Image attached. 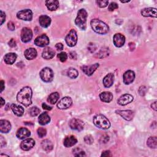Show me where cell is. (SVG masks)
<instances>
[{"label": "cell", "mask_w": 157, "mask_h": 157, "mask_svg": "<svg viewBox=\"0 0 157 157\" xmlns=\"http://www.w3.org/2000/svg\"><path fill=\"white\" fill-rule=\"evenodd\" d=\"M133 100V96L129 94H124L121 96L118 99V104L120 105H125L130 102H131Z\"/></svg>", "instance_id": "cell-14"}, {"label": "cell", "mask_w": 157, "mask_h": 157, "mask_svg": "<svg viewBox=\"0 0 157 157\" xmlns=\"http://www.w3.org/2000/svg\"><path fill=\"white\" fill-rule=\"evenodd\" d=\"M31 135V132L29 129L26 128H21L17 131L16 136L20 139H24L26 137H29Z\"/></svg>", "instance_id": "cell-19"}, {"label": "cell", "mask_w": 157, "mask_h": 157, "mask_svg": "<svg viewBox=\"0 0 157 157\" xmlns=\"http://www.w3.org/2000/svg\"><path fill=\"white\" fill-rule=\"evenodd\" d=\"M77 142V139L74 136H67L64 140L63 144L66 147H71L74 146Z\"/></svg>", "instance_id": "cell-24"}, {"label": "cell", "mask_w": 157, "mask_h": 157, "mask_svg": "<svg viewBox=\"0 0 157 157\" xmlns=\"http://www.w3.org/2000/svg\"><path fill=\"white\" fill-rule=\"evenodd\" d=\"M116 112L128 121L132 120L134 115V112L132 110H117Z\"/></svg>", "instance_id": "cell-18"}, {"label": "cell", "mask_w": 157, "mask_h": 157, "mask_svg": "<svg viewBox=\"0 0 157 157\" xmlns=\"http://www.w3.org/2000/svg\"><path fill=\"white\" fill-rule=\"evenodd\" d=\"M129 2V1H121V2H122V3H125V2Z\"/></svg>", "instance_id": "cell-55"}, {"label": "cell", "mask_w": 157, "mask_h": 157, "mask_svg": "<svg viewBox=\"0 0 157 157\" xmlns=\"http://www.w3.org/2000/svg\"><path fill=\"white\" fill-rule=\"evenodd\" d=\"M9 45L11 47H14L16 46V42L13 39H12L9 42Z\"/></svg>", "instance_id": "cell-48"}, {"label": "cell", "mask_w": 157, "mask_h": 157, "mask_svg": "<svg viewBox=\"0 0 157 157\" xmlns=\"http://www.w3.org/2000/svg\"><path fill=\"white\" fill-rule=\"evenodd\" d=\"M118 7V4L115 2H112L109 5V7H108V10L109 11H113L115 9H117Z\"/></svg>", "instance_id": "cell-41"}, {"label": "cell", "mask_w": 157, "mask_h": 157, "mask_svg": "<svg viewBox=\"0 0 157 157\" xmlns=\"http://www.w3.org/2000/svg\"><path fill=\"white\" fill-rule=\"evenodd\" d=\"M42 108H43L44 109L47 110H52V107L46 104L45 103H43L42 105Z\"/></svg>", "instance_id": "cell-50"}, {"label": "cell", "mask_w": 157, "mask_h": 157, "mask_svg": "<svg viewBox=\"0 0 157 157\" xmlns=\"http://www.w3.org/2000/svg\"><path fill=\"white\" fill-rule=\"evenodd\" d=\"M135 78V74L132 71L129 70L123 74V82L126 85H129L133 82Z\"/></svg>", "instance_id": "cell-15"}, {"label": "cell", "mask_w": 157, "mask_h": 157, "mask_svg": "<svg viewBox=\"0 0 157 157\" xmlns=\"http://www.w3.org/2000/svg\"><path fill=\"white\" fill-rule=\"evenodd\" d=\"M0 83H1V90H0V92L1 93V92L4 90V82L3 80H1Z\"/></svg>", "instance_id": "cell-53"}, {"label": "cell", "mask_w": 157, "mask_h": 157, "mask_svg": "<svg viewBox=\"0 0 157 157\" xmlns=\"http://www.w3.org/2000/svg\"><path fill=\"white\" fill-rule=\"evenodd\" d=\"M37 134H38L39 137L40 138H42L44 136H45V135L47 134V131H46V129L45 128L40 127V128L37 129Z\"/></svg>", "instance_id": "cell-37"}, {"label": "cell", "mask_w": 157, "mask_h": 157, "mask_svg": "<svg viewBox=\"0 0 157 157\" xmlns=\"http://www.w3.org/2000/svg\"><path fill=\"white\" fill-rule=\"evenodd\" d=\"M147 145L151 148H156L157 147V138L156 137H150L147 142Z\"/></svg>", "instance_id": "cell-33"}, {"label": "cell", "mask_w": 157, "mask_h": 157, "mask_svg": "<svg viewBox=\"0 0 157 157\" xmlns=\"http://www.w3.org/2000/svg\"><path fill=\"white\" fill-rule=\"evenodd\" d=\"M41 146H42V148L47 152L50 151L53 149V145L52 142L48 139H45V140H42V143H41Z\"/></svg>", "instance_id": "cell-31"}, {"label": "cell", "mask_w": 157, "mask_h": 157, "mask_svg": "<svg viewBox=\"0 0 157 157\" xmlns=\"http://www.w3.org/2000/svg\"><path fill=\"white\" fill-rule=\"evenodd\" d=\"M112 156V155L109 150H105L103 151L101 154V156Z\"/></svg>", "instance_id": "cell-46"}, {"label": "cell", "mask_w": 157, "mask_h": 157, "mask_svg": "<svg viewBox=\"0 0 157 157\" xmlns=\"http://www.w3.org/2000/svg\"><path fill=\"white\" fill-rule=\"evenodd\" d=\"M39 21L40 25L43 28H47L50 26L51 23V18L45 15L40 16L39 18Z\"/></svg>", "instance_id": "cell-23"}, {"label": "cell", "mask_w": 157, "mask_h": 157, "mask_svg": "<svg viewBox=\"0 0 157 157\" xmlns=\"http://www.w3.org/2000/svg\"><path fill=\"white\" fill-rule=\"evenodd\" d=\"M0 141H1V147H3L4 146L6 145V142L5 139L3 138L2 136H1V137H0Z\"/></svg>", "instance_id": "cell-51"}, {"label": "cell", "mask_w": 157, "mask_h": 157, "mask_svg": "<svg viewBox=\"0 0 157 157\" xmlns=\"http://www.w3.org/2000/svg\"><path fill=\"white\" fill-rule=\"evenodd\" d=\"M29 114L32 116V117H36L37 116L39 112H40V109L37 107H31L29 110Z\"/></svg>", "instance_id": "cell-36"}, {"label": "cell", "mask_w": 157, "mask_h": 157, "mask_svg": "<svg viewBox=\"0 0 157 157\" xmlns=\"http://www.w3.org/2000/svg\"><path fill=\"white\" fill-rule=\"evenodd\" d=\"M11 129V124L6 120H0V131L2 133H7Z\"/></svg>", "instance_id": "cell-20"}, {"label": "cell", "mask_w": 157, "mask_h": 157, "mask_svg": "<svg viewBox=\"0 0 157 157\" xmlns=\"http://www.w3.org/2000/svg\"><path fill=\"white\" fill-rule=\"evenodd\" d=\"M33 37V33L30 28H23L21 32V39L23 42L27 43L29 42Z\"/></svg>", "instance_id": "cell-9"}, {"label": "cell", "mask_w": 157, "mask_h": 157, "mask_svg": "<svg viewBox=\"0 0 157 157\" xmlns=\"http://www.w3.org/2000/svg\"><path fill=\"white\" fill-rule=\"evenodd\" d=\"M100 99L104 102H110L113 99V94L109 91H104L99 94Z\"/></svg>", "instance_id": "cell-27"}, {"label": "cell", "mask_w": 157, "mask_h": 157, "mask_svg": "<svg viewBox=\"0 0 157 157\" xmlns=\"http://www.w3.org/2000/svg\"><path fill=\"white\" fill-rule=\"evenodd\" d=\"M58 58L61 62H65L67 58V55L66 52H61L58 55Z\"/></svg>", "instance_id": "cell-38"}, {"label": "cell", "mask_w": 157, "mask_h": 157, "mask_svg": "<svg viewBox=\"0 0 157 157\" xmlns=\"http://www.w3.org/2000/svg\"><path fill=\"white\" fill-rule=\"evenodd\" d=\"M96 3L99 7L103 8V7H106L108 5L109 2H108V1H97Z\"/></svg>", "instance_id": "cell-40"}, {"label": "cell", "mask_w": 157, "mask_h": 157, "mask_svg": "<svg viewBox=\"0 0 157 157\" xmlns=\"http://www.w3.org/2000/svg\"><path fill=\"white\" fill-rule=\"evenodd\" d=\"M10 108L13 111V113L16 115L18 117H21L23 115L24 113V109L23 107H21L20 105L16 104H12L10 106Z\"/></svg>", "instance_id": "cell-26"}, {"label": "cell", "mask_w": 157, "mask_h": 157, "mask_svg": "<svg viewBox=\"0 0 157 157\" xmlns=\"http://www.w3.org/2000/svg\"><path fill=\"white\" fill-rule=\"evenodd\" d=\"M7 27L9 28V30L10 31H13L15 29V25L13 22L12 21H9L7 24Z\"/></svg>", "instance_id": "cell-44"}, {"label": "cell", "mask_w": 157, "mask_h": 157, "mask_svg": "<svg viewBox=\"0 0 157 157\" xmlns=\"http://www.w3.org/2000/svg\"><path fill=\"white\" fill-rule=\"evenodd\" d=\"M109 136H107V135H104V136H103V137H102L101 138L100 141H101L102 143H106L107 141H109Z\"/></svg>", "instance_id": "cell-45"}, {"label": "cell", "mask_w": 157, "mask_h": 157, "mask_svg": "<svg viewBox=\"0 0 157 157\" xmlns=\"http://www.w3.org/2000/svg\"><path fill=\"white\" fill-rule=\"evenodd\" d=\"M72 104V100L70 97L66 96L63 98L57 104V107L59 109H66L71 107Z\"/></svg>", "instance_id": "cell-10"}, {"label": "cell", "mask_w": 157, "mask_h": 157, "mask_svg": "<svg viewBox=\"0 0 157 157\" xmlns=\"http://www.w3.org/2000/svg\"><path fill=\"white\" fill-rule=\"evenodd\" d=\"M39 75L42 80L45 82H50L53 80V72L50 67H46L43 68L40 71Z\"/></svg>", "instance_id": "cell-5"}, {"label": "cell", "mask_w": 157, "mask_h": 157, "mask_svg": "<svg viewBox=\"0 0 157 157\" xmlns=\"http://www.w3.org/2000/svg\"><path fill=\"white\" fill-rule=\"evenodd\" d=\"M17 17L18 18L25 20L31 21L33 18V12L30 9H24L17 12Z\"/></svg>", "instance_id": "cell-8"}, {"label": "cell", "mask_w": 157, "mask_h": 157, "mask_svg": "<svg viewBox=\"0 0 157 157\" xmlns=\"http://www.w3.org/2000/svg\"><path fill=\"white\" fill-rule=\"evenodd\" d=\"M59 93L58 92H54V93H51L49 95V96L48 97L47 101L49 103H50L52 104H54L59 99Z\"/></svg>", "instance_id": "cell-32"}, {"label": "cell", "mask_w": 157, "mask_h": 157, "mask_svg": "<svg viewBox=\"0 0 157 157\" xmlns=\"http://www.w3.org/2000/svg\"><path fill=\"white\" fill-rule=\"evenodd\" d=\"M114 82V75L112 73L107 74L103 78V84L105 87L109 88L110 87Z\"/></svg>", "instance_id": "cell-21"}, {"label": "cell", "mask_w": 157, "mask_h": 157, "mask_svg": "<svg viewBox=\"0 0 157 157\" xmlns=\"http://www.w3.org/2000/svg\"><path fill=\"white\" fill-rule=\"evenodd\" d=\"M84 141L85 142L86 144L90 145L93 143L94 139L91 135H87L84 137Z\"/></svg>", "instance_id": "cell-39"}, {"label": "cell", "mask_w": 157, "mask_h": 157, "mask_svg": "<svg viewBox=\"0 0 157 157\" xmlns=\"http://www.w3.org/2000/svg\"><path fill=\"white\" fill-rule=\"evenodd\" d=\"M141 14L145 17H154L156 18V9L153 7H148L143 9L141 10Z\"/></svg>", "instance_id": "cell-17"}, {"label": "cell", "mask_w": 157, "mask_h": 157, "mask_svg": "<svg viewBox=\"0 0 157 157\" xmlns=\"http://www.w3.org/2000/svg\"><path fill=\"white\" fill-rule=\"evenodd\" d=\"M69 56L72 59H76L77 58V53L75 52H71L69 53Z\"/></svg>", "instance_id": "cell-47"}, {"label": "cell", "mask_w": 157, "mask_h": 157, "mask_svg": "<svg viewBox=\"0 0 157 157\" xmlns=\"http://www.w3.org/2000/svg\"><path fill=\"white\" fill-rule=\"evenodd\" d=\"M67 76L71 78H75L77 77L78 73V71L74 68H69L67 72Z\"/></svg>", "instance_id": "cell-34"}, {"label": "cell", "mask_w": 157, "mask_h": 157, "mask_svg": "<svg viewBox=\"0 0 157 157\" xmlns=\"http://www.w3.org/2000/svg\"><path fill=\"white\" fill-rule=\"evenodd\" d=\"M34 44L38 47H45L49 44V39L45 34H42L39 36L34 40Z\"/></svg>", "instance_id": "cell-11"}, {"label": "cell", "mask_w": 157, "mask_h": 157, "mask_svg": "<svg viewBox=\"0 0 157 157\" xmlns=\"http://www.w3.org/2000/svg\"><path fill=\"white\" fill-rule=\"evenodd\" d=\"M73 155L75 156H86L85 151L80 148L77 147L73 150Z\"/></svg>", "instance_id": "cell-35"}, {"label": "cell", "mask_w": 157, "mask_h": 157, "mask_svg": "<svg viewBox=\"0 0 157 157\" xmlns=\"http://www.w3.org/2000/svg\"><path fill=\"white\" fill-rule=\"evenodd\" d=\"M94 124L101 129H107L110 126V123L109 120L102 115H97L93 118Z\"/></svg>", "instance_id": "cell-3"}, {"label": "cell", "mask_w": 157, "mask_h": 157, "mask_svg": "<svg viewBox=\"0 0 157 157\" xmlns=\"http://www.w3.org/2000/svg\"><path fill=\"white\" fill-rule=\"evenodd\" d=\"M0 100H1V102H0V106L2 107L3 105L5 104V101L3 99V98L2 97L0 98Z\"/></svg>", "instance_id": "cell-54"}, {"label": "cell", "mask_w": 157, "mask_h": 157, "mask_svg": "<svg viewBox=\"0 0 157 157\" xmlns=\"http://www.w3.org/2000/svg\"><path fill=\"white\" fill-rule=\"evenodd\" d=\"M91 26L96 33L104 34L109 31V26L103 21L98 19H93L90 22Z\"/></svg>", "instance_id": "cell-2"}, {"label": "cell", "mask_w": 157, "mask_h": 157, "mask_svg": "<svg viewBox=\"0 0 157 157\" xmlns=\"http://www.w3.org/2000/svg\"><path fill=\"white\" fill-rule=\"evenodd\" d=\"M0 13H1V25H2L3 24V23L5 21V19H6V14L4 12H2V10L0 11Z\"/></svg>", "instance_id": "cell-43"}, {"label": "cell", "mask_w": 157, "mask_h": 157, "mask_svg": "<svg viewBox=\"0 0 157 157\" xmlns=\"http://www.w3.org/2000/svg\"><path fill=\"white\" fill-rule=\"evenodd\" d=\"M35 145V141L31 138L26 139L21 142L20 147L23 150L28 151L31 149Z\"/></svg>", "instance_id": "cell-12"}, {"label": "cell", "mask_w": 157, "mask_h": 157, "mask_svg": "<svg viewBox=\"0 0 157 157\" xmlns=\"http://www.w3.org/2000/svg\"><path fill=\"white\" fill-rule=\"evenodd\" d=\"M113 40L114 45L117 47H121L124 44L125 37L123 34L120 33H117L113 36Z\"/></svg>", "instance_id": "cell-13"}, {"label": "cell", "mask_w": 157, "mask_h": 157, "mask_svg": "<svg viewBox=\"0 0 157 157\" xmlns=\"http://www.w3.org/2000/svg\"><path fill=\"white\" fill-rule=\"evenodd\" d=\"M47 9L51 11L56 10L59 7V1L57 0H49L45 1Z\"/></svg>", "instance_id": "cell-28"}, {"label": "cell", "mask_w": 157, "mask_h": 157, "mask_svg": "<svg viewBox=\"0 0 157 157\" xmlns=\"http://www.w3.org/2000/svg\"><path fill=\"white\" fill-rule=\"evenodd\" d=\"M98 67H99V64L95 63L94 64L90 65V66H83L82 67V70L86 75L90 76L94 73V72L97 69Z\"/></svg>", "instance_id": "cell-16"}, {"label": "cell", "mask_w": 157, "mask_h": 157, "mask_svg": "<svg viewBox=\"0 0 157 157\" xmlns=\"http://www.w3.org/2000/svg\"><path fill=\"white\" fill-rule=\"evenodd\" d=\"M69 126L72 129L81 131L84 128V123L80 119L73 118L69 123Z\"/></svg>", "instance_id": "cell-7"}, {"label": "cell", "mask_w": 157, "mask_h": 157, "mask_svg": "<svg viewBox=\"0 0 157 157\" xmlns=\"http://www.w3.org/2000/svg\"><path fill=\"white\" fill-rule=\"evenodd\" d=\"M86 18H87L86 11L83 9H80L77 13V17L75 20V23L77 26H78L82 30H85L86 29Z\"/></svg>", "instance_id": "cell-4"}, {"label": "cell", "mask_w": 157, "mask_h": 157, "mask_svg": "<svg viewBox=\"0 0 157 157\" xmlns=\"http://www.w3.org/2000/svg\"><path fill=\"white\" fill-rule=\"evenodd\" d=\"M50 121V117L47 112L41 113L39 117V123L41 125H45Z\"/></svg>", "instance_id": "cell-29"}, {"label": "cell", "mask_w": 157, "mask_h": 157, "mask_svg": "<svg viewBox=\"0 0 157 157\" xmlns=\"http://www.w3.org/2000/svg\"><path fill=\"white\" fill-rule=\"evenodd\" d=\"M17 59V55L14 53H9L4 56V61L7 64H12Z\"/></svg>", "instance_id": "cell-30"}, {"label": "cell", "mask_w": 157, "mask_h": 157, "mask_svg": "<svg viewBox=\"0 0 157 157\" xmlns=\"http://www.w3.org/2000/svg\"><path fill=\"white\" fill-rule=\"evenodd\" d=\"M32 90L29 86L23 88L17 95V100L25 106H28L32 103Z\"/></svg>", "instance_id": "cell-1"}, {"label": "cell", "mask_w": 157, "mask_h": 157, "mask_svg": "<svg viewBox=\"0 0 157 157\" xmlns=\"http://www.w3.org/2000/svg\"><path fill=\"white\" fill-rule=\"evenodd\" d=\"M24 55H25V58L27 59H28V60L33 59H34L36 57L37 51L34 48H32V47L28 48L25 51Z\"/></svg>", "instance_id": "cell-22"}, {"label": "cell", "mask_w": 157, "mask_h": 157, "mask_svg": "<svg viewBox=\"0 0 157 157\" xmlns=\"http://www.w3.org/2000/svg\"><path fill=\"white\" fill-rule=\"evenodd\" d=\"M67 45L69 47H74L77 42V33L74 29H71L65 38Z\"/></svg>", "instance_id": "cell-6"}, {"label": "cell", "mask_w": 157, "mask_h": 157, "mask_svg": "<svg viewBox=\"0 0 157 157\" xmlns=\"http://www.w3.org/2000/svg\"><path fill=\"white\" fill-rule=\"evenodd\" d=\"M42 56L45 59H52L55 56V51L52 48L46 47L43 50Z\"/></svg>", "instance_id": "cell-25"}, {"label": "cell", "mask_w": 157, "mask_h": 157, "mask_svg": "<svg viewBox=\"0 0 157 157\" xmlns=\"http://www.w3.org/2000/svg\"><path fill=\"white\" fill-rule=\"evenodd\" d=\"M147 92V88L145 86H142L139 88V93L141 96H144Z\"/></svg>", "instance_id": "cell-42"}, {"label": "cell", "mask_w": 157, "mask_h": 157, "mask_svg": "<svg viewBox=\"0 0 157 157\" xmlns=\"http://www.w3.org/2000/svg\"><path fill=\"white\" fill-rule=\"evenodd\" d=\"M55 47L57 50H61L63 48V45L61 43H57L55 45Z\"/></svg>", "instance_id": "cell-49"}, {"label": "cell", "mask_w": 157, "mask_h": 157, "mask_svg": "<svg viewBox=\"0 0 157 157\" xmlns=\"http://www.w3.org/2000/svg\"><path fill=\"white\" fill-rule=\"evenodd\" d=\"M151 108L154 110H157V106H156V101H155L154 102H153L151 104Z\"/></svg>", "instance_id": "cell-52"}]
</instances>
